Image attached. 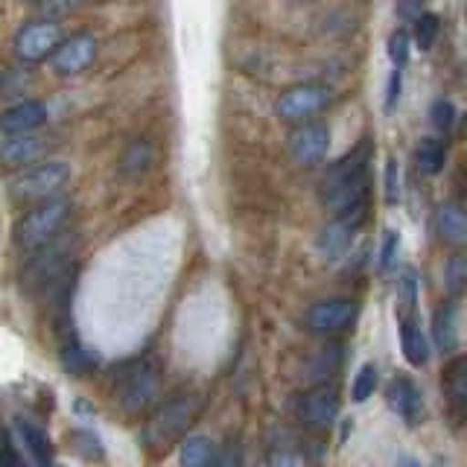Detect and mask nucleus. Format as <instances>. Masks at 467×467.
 Masks as SVG:
<instances>
[{
	"mask_svg": "<svg viewBox=\"0 0 467 467\" xmlns=\"http://www.w3.org/2000/svg\"><path fill=\"white\" fill-rule=\"evenodd\" d=\"M44 123H47V106L41 99H24L18 106H12L0 117V131L6 138L15 135H33Z\"/></svg>",
	"mask_w": 467,
	"mask_h": 467,
	"instance_id": "obj_14",
	"label": "nucleus"
},
{
	"mask_svg": "<svg viewBox=\"0 0 467 467\" xmlns=\"http://www.w3.org/2000/svg\"><path fill=\"white\" fill-rule=\"evenodd\" d=\"M330 150V129L325 123H304L289 135V155L301 167H316Z\"/></svg>",
	"mask_w": 467,
	"mask_h": 467,
	"instance_id": "obj_8",
	"label": "nucleus"
},
{
	"mask_svg": "<svg viewBox=\"0 0 467 467\" xmlns=\"http://www.w3.org/2000/svg\"><path fill=\"white\" fill-rule=\"evenodd\" d=\"M216 459H219L216 444L204 435H190L179 452L182 467H216Z\"/></svg>",
	"mask_w": 467,
	"mask_h": 467,
	"instance_id": "obj_20",
	"label": "nucleus"
},
{
	"mask_svg": "<svg viewBox=\"0 0 467 467\" xmlns=\"http://www.w3.org/2000/svg\"><path fill=\"white\" fill-rule=\"evenodd\" d=\"M362 213H365V208H359V211H350V213H345V216H336L333 223L321 231V237H318V252L325 254L327 260H339V257H345L348 254V248H350V243H354V234H357V228H359V223H362Z\"/></svg>",
	"mask_w": 467,
	"mask_h": 467,
	"instance_id": "obj_12",
	"label": "nucleus"
},
{
	"mask_svg": "<svg viewBox=\"0 0 467 467\" xmlns=\"http://www.w3.org/2000/svg\"><path fill=\"white\" fill-rule=\"evenodd\" d=\"M150 167H152V143L150 140H135L131 146H126V152L120 158L123 175L138 179V175H143Z\"/></svg>",
	"mask_w": 467,
	"mask_h": 467,
	"instance_id": "obj_23",
	"label": "nucleus"
},
{
	"mask_svg": "<svg viewBox=\"0 0 467 467\" xmlns=\"http://www.w3.org/2000/svg\"><path fill=\"white\" fill-rule=\"evenodd\" d=\"M67 266V243H47V245H41L36 248V254L33 260L26 263V269H24V284L26 286H44V284H50L53 277L62 275V269Z\"/></svg>",
	"mask_w": 467,
	"mask_h": 467,
	"instance_id": "obj_11",
	"label": "nucleus"
},
{
	"mask_svg": "<svg viewBox=\"0 0 467 467\" xmlns=\"http://www.w3.org/2000/svg\"><path fill=\"white\" fill-rule=\"evenodd\" d=\"M400 88H403V73L394 67L389 73V82H386V102H383V111L394 114L398 111V102H400Z\"/></svg>",
	"mask_w": 467,
	"mask_h": 467,
	"instance_id": "obj_34",
	"label": "nucleus"
},
{
	"mask_svg": "<svg viewBox=\"0 0 467 467\" xmlns=\"http://www.w3.org/2000/svg\"><path fill=\"white\" fill-rule=\"evenodd\" d=\"M67 213H70L67 199L62 196L44 199L18 219V225H15V245L24 248V252H36V248L47 245L67 223Z\"/></svg>",
	"mask_w": 467,
	"mask_h": 467,
	"instance_id": "obj_1",
	"label": "nucleus"
},
{
	"mask_svg": "<svg viewBox=\"0 0 467 467\" xmlns=\"http://www.w3.org/2000/svg\"><path fill=\"white\" fill-rule=\"evenodd\" d=\"M438 26H441V21L432 12H420L415 18V44L420 50H432V44L438 38Z\"/></svg>",
	"mask_w": 467,
	"mask_h": 467,
	"instance_id": "obj_29",
	"label": "nucleus"
},
{
	"mask_svg": "<svg viewBox=\"0 0 467 467\" xmlns=\"http://www.w3.org/2000/svg\"><path fill=\"white\" fill-rule=\"evenodd\" d=\"M377 383H379V374H377V365L374 362H365L357 379H354V389H350V398H354L357 403L368 400L371 394L377 391Z\"/></svg>",
	"mask_w": 467,
	"mask_h": 467,
	"instance_id": "obj_28",
	"label": "nucleus"
},
{
	"mask_svg": "<svg viewBox=\"0 0 467 467\" xmlns=\"http://www.w3.org/2000/svg\"><path fill=\"white\" fill-rule=\"evenodd\" d=\"M155 394H158V374L152 365L135 362L131 368H126L120 379V403L129 412H143L155 400Z\"/></svg>",
	"mask_w": 467,
	"mask_h": 467,
	"instance_id": "obj_9",
	"label": "nucleus"
},
{
	"mask_svg": "<svg viewBox=\"0 0 467 467\" xmlns=\"http://www.w3.org/2000/svg\"><path fill=\"white\" fill-rule=\"evenodd\" d=\"M441 391H444V400L452 409L467 406V357L452 359L444 368V374H441Z\"/></svg>",
	"mask_w": 467,
	"mask_h": 467,
	"instance_id": "obj_19",
	"label": "nucleus"
},
{
	"mask_svg": "<svg viewBox=\"0 0 467 467\" xmlns=\"http://www.w3.org/2000/svg\"><path fill=\"white\" fill-rule=\"evenodd\" d=\"M70 179V167L65 161H50V164H36L26 167L21 175H15L9 182V196L15 202H44L53 199Z\"/></svg>",
	"mask_w": 467,
	"mask_h": 467,
	"instance_id": "obj_2",
	"label": "nucleus"
},
{
	"mask_svg": "<svg viewBox=\"0 0 467 467\" xmlns=\"http://www.w3.org/2000/svg\"><path fill=\"white\" fill-rule=\"evenodd\" d=\"M464 167H467V161H464Z\"/></svg>",
	"mask_w": 467,
	"mask_h": 467,
	"instance_id": "obj_39",
	"label": "nucleus"
},
{
	"mask_svg": "<svg viewBox=\"0 0 467 467\" xmlns=\"http://www.w3.org/2000/svg\"><path fill=\"white\" fill-rule=\"evenodd\" d=\"M269 467H298V459L292 452H275Z\"/></svg>",
	"mask_w": 467,
	"mask_h": 467,
	"instance_id": "obj_37",
	"label": "nucleus"
},
{
	"mask_svg": "<svg viewBox=\"0 0 467 467\" xmlns=\"http://www.w3.org/2000/svg\"><path fill=\"white\" fill-rule=\"evenodd\" d=\"M193 415H196V400L193 398L172 400L167 409H161V412L152 418L150 427L143 430V444L152 447V450H161L164 444H170L175 435H182L187 430V423L193 420Z\"/></svg>",
	"mask_w": 467,
	"mask_h": 467,
	"instance_id": "obj_4",
	"label": "nucleus"
},
{
	"mask_svg": "<svg viewBox=\"0 0 467 467\" xmlns=\"http://www.w3.org/2000/svg\"><path fill=\"white\" fill-rule=\"evenodd\" d=\"M398 467H423V464H418L415 459H403V462H400Z\"/></svg>",
	"mask_w": 467,
	"mask_h": 467,
	"instance_id": "obj_38",
	"label": "nucleus"
},
{
	"mask_svg": "<svg viewBox=\"0 0 467 467\" xmlns=\"http://www.w3.org/2000/svg\"><path fill=\"white\" fill-rule=\"evenodd\" d=\"M357 313H359V306L350 298L318 301L304 313V327L310 333H339L348 325H354Z\"/></svg>",
	"mask_w": 467,
	"mask_h": 467,
	"instance_id": "obj_7",
	"label": "nucleus"
},
{
	"mask_svg": "<svg viewBox=\"0 0 467 467\" xmlns=\"http://www.w3.org/2000/svg\"><path fill=\"white\" fill-rule=\"evenodd\" d=\"M97 58V38L91 33H77L65 38L58 47L53 50L50 56V67L58 73V77H79V73H85L88 67L94 65Z\"/></svg>",
	"mask_w": 467,
	"mask_h": 467,
	"instance_id": "obj_6",
	"label": "nucleus"
},
{
	"mask_svg": "<svg viewBox=\"0 0 467 467\" xmlns=\"http://www.w3.org/2000/svg\"><path fill=\"white\" fill-rule=\"evenodd\" d=\"M330 106V88L321 82H298L289 85L286 91L277 97L275 102V114L281 117L284 123H301L310 120V117L321 114Z\"/></svg>",
	"mask_w": 467,
	"mask_h": 467,
	"instance_id": "obj_3",
	"label": "nucleus"
},
{
	"mask_svg": "<svg viewBox=\"0 0 467 467\" xmlns=\"http://www.w3.org/2000/svg\"><path fill=\"white\" fill-rule=\"evenodd\" d=\"M398 245H400V234L386 228L383 231V245H379V272H389L394 266V257H398Z\"/></svg>",
	"mask_w": 467,
	"mask_h": 467,
	"instance_id": "obj_33",
	"label": "nucleus"
},
{
	"mask_svg": "<svg viewBox=\"0 0 467 467\" xmlns=\"http://www.w3.org/2000/svg\"><path fill=\"white\" fill-rule=\"evenodd\" d=\"M0 467H24L18 450L12 447L9 438H4V441H0Z\"/></svg>",
	"mask_w": 467,
	"mask_h": 467,
	"instance_id": "obj_36",
	"label": "nucleus"
},
{
	"mask_svg": "<svg viewBox=\"0 0 467 467\" xmlns=\"http://www.w3.org/2000/svg\"><path fill=\"white\" fill-rule=\"evenodd\" d=\"M430 120L438 131H450L456 123V109H452L450 99H435L430 106Z\"/></svg>",
	"mask_w": 467,
	"mask_h": 467,
	"instance_id": "obj_32",
	"label": "nucleus"
},
{
	"mask_svg": "<svg viewBox=\"0 0 467 467\" xmlns=\"http://www.w3.org/2000/svg\"><path fill=\"white\" fill-rule=\"evenodd\" d=\"M85 0H36V12L41 21H62L67 15H73Z\"/></svg>",
	"mask_w": 467,
	"mask_h": 467,
	"instance_id": "obj_27",
	"label": "nucleus"
},
{
	"mask_svg": "<svg viewBox=\"0 0 467 467\" xmlns=\"http://www.w3.org/2000/svg\"><path fill=\"white\" fill-rule=\"evenodd\" d=\"M62 44V29L56 21H29L18 29L15 36V53H18L24 62H44L50 58L53 50Z\"/></svg>",
	"mask_w": 467,
	"mask_h": 467,
	"instance_id": "obj_5",
	"label": "nucleus"
},
{
	"mask_svg": "<svg viewBox=\"0 0 467 467\" xmlns=\"http://www.w3.org/2000/svg\"><path fill=\"white\" fill-rule=\"evenodd\" d=\"M415 164L423 175H438L447 164V150L438 138H420L415 146Z\"/></svg>",
	"mask_w": 467,
	"mask_h": 467,
	"instance_id": "obj_21",
	"label": "nucleus"
},
{
	"mask_svg": "<svg viewBox=\"0 0 467 467\" xmlns=\"http://www.w3.org/2000/svg\"><path fill=\"white\" fill-rule=\"evenodd\" d=\"M444 286L450 296H462L467 289V254H450L444 263Z\"/></svg>",
	"mask_w": 467,
	"mask_h": 467,
	"instance_id": "obj_25",
	"label": "nucleus"
},
{
	"mask_svg": "<svg viewBox=\"0 0 467 467\" xmlns=\"http://www.w3.org/2000/svg\"><path fill=\"white\" fill-rule=\"evenodd\" d=\"M400 199V182H398V161L389 158L386 161V202L398 204Z\"/></svg>",
	"mask_w": 467,
	"mask_h": 467,
	"instance_id": "obj_35",
	"label": "nucleus"
},
{
	"mask_svg": "<svg viewBox=\"0 0 467 467\" xmlns=\"http://www.w3.org/2000/svg\"><path fill=\"white\" fill-rule=\"evenodd\" d=\"M386 53H389L391 65L398 67V70L409 62V53H412V41H409V33H406V29H394V33L389 36V41H386Z\"/></svg>",
	"mask_w": 467,
	"mask_h": 467,
	"instance_id": "obj_31",
	"label": "nucleus"
},
{
	"mask_svg": "<svg viewBox=\"0 0 467 467\" xmlns=\"http://www.w3.org/2000/svg\"><path fill=\"white\" fill-rule=\"evenodd\" d=\"M418 313V275L415 269H403L398 284V318Z\"/></svg>",
	"mask_w": 467,
	"mask_h": 467,
	"instance_id": "obj_24",
	"label": "nucleus"
},
{
	"mask_svg": "<svg viewBox=\"0 0 467 467\" xmlns=\"http://www.w3.org/2000/svg\"><path fill=\"white\" fill-rule=\"evenodd\" d=\"M435 231L441 234V240L452 245H467V213L459 204H438L435 208Z\"/></svg>",
	"mask_w": 467,
	"mask_h": 467,
	"instance_id": "obj_18",
	"label": "nucleus"
},
{
	"mask_svg": "<svg viewBox=\"0 0 467 467\" xmlns=\"http://www.w3.org/2000/svg\"><path fill=\"white\" fill-rule=\"evenodd\" d=\"M62 365H65L67 374H88L97 365V357L91 354V350L73 345V348L62 350Z\"/></svg>",
	"mask_w": 467,
	"mask_h": 467,
	"instance_id": "obj_30",
	"label": "nucleus"
},
{
	"mask_svg": "<svg viewBox=\"0 0 467 467\" xmlns=\"http://www.w3.org/2000/svg\"><path fill=\"white\" fill-rule=\"evenodd\" d=\"M339 415V391L333 386H316L298 400V418L316 430H325Z\"/></svg>",
	"mask_w": 467,
	"mask_h": 467,
	"instance_id": "obj_10",
	"label": "nucleus"
},
{
	"mask_svg": "<svg viewBox=\"0 0 467 467\" xmlns=\"http://www.w3.org/2000/svg\"><path fill=\"white\" fill-rule=\"evenodd\" d=\"M386 400L394 412H398V418L406 423H418L423 415V394H420L415 379L406 377V374H398L391 379L389 389H386Z\"/></svg>",
	"mask_w": 467,
	"mask_h": 467,
	"instance_id": "obj_15",
	"label": "nucleus"
},
{
	"mask_svg": "<svg viewBox=\"0 0 467 467\" xmlns=\"http://www.w3.org/2000/svg\"><path fill=\"white\" fill-rule=\"evenodd\" d=\"M400 327V350L409 365H415V368H423V365L430 362V342L427 336H423L420 325H418V313L415 316H400L398 321Z\"/></svg>",
	"mask_w": 467,
	"mask_h": 467,
	"instance_id": "obj_16",
	"label": "nucleus"
},
{
	"mask_svg": "<svg viewBox=\"0 0 467 467\" xmlns=\"http://www.w3.org/2000/svg\"><path fill=\"white\" fill-rule=\"evenodd\" d=\"M18 432L24 438V444L29 450V456H33L36 467H50L53 462V444H50V438L44 435L38 427H33L29 420H18Z\"/></svg>",
	"mask_w": 467,
	"mask_h": 467,
	"instance_id": "obj_22",
	"label": "nucleus"
},
{
	"mask_svg": "<svg viewBox=\"0 0 467 467\" xmlns=\"http://www.w3.org/2000/svg\"><path fill=\"white\" fill-rule=\"evenodd\" d=\"M70 444L88 462H102V459H106V447H102L99 435L91 432V430H77V432H73V438H70Z\"/></svg>",
	"mask_w": 467,
	"mask_h": 467,
	"instance_id": "obj_26",
	"label": "nucleus"
},
{
	"mask_svg": "<svg viewBox=\"0 0 467 467\" xmlns=\"http://www.w3.org/2000/svg\"><path fill=\"white\" fill-rule=\"evenodd\" d=\"M432 336H435L438 354H452V350H456L459 345V304L456 301H444L435 310Z\"/></svg>",
	"mask_w": 467,
	"mask_h": 467,
	"instance_id": "obj_17",
	"label": "nucleus"
},
{
	"mask_svg": "<svg viewBox=\"0 0 467 467\" xmlns=\"http://www.w3.org/2000/svg\"><path fill=\"white\" fill-rule=\"evenodd\" d=\"M44 155H47V140L38 138L36 131L33 135H15L0 143V164L9 170L36 167Z\"/></svg>",
	"mask_w": 467,
	"mask_h": 467,
	"instance_id": "obj_13",
	"label": "nucleus"
}]
</instances>
